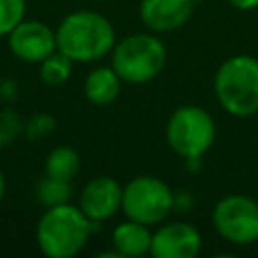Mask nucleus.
<instances>
[{
  "mask_svg": "<svg viewBox=\"0 0 258 258\" xmlns=\"http://www.w3.org/2000/svg\"><path fill=\"white\" fill-rule=\"evenodd\" d=\"M56 127V119L50 113H36L32 115L28 121H24V135L32 141L42 139L46 135H50Z\"/></svg>",
  "mask_w": 258,
  "mask_h": 258,
  "instance_id": "obj_19",
  "label": "nucleus"
},
{
  "mask_svg": "<svg viewBox=\"0 0 258 258\" xmlns=\"http://www.w3.org/2000/svg\"><path fill=\"white\" fill-rule=\"evenodd\" d=\"M26 16V0H0V36H8Z\"/></svg>",
  "mask_w": 258,
  "mask_h": 258,
  "instance_id": "obj_18",
  "label": "nucleus"
},
{
  "mask_svg": "<svg viewBox=\"0 0 258 258\" xmlns=\"http://www.w3.org/2000/svg\"><path fill=\"white\" fill-rule=\"evenodd\" d=\"M167 62V50L155 32H135L115 42L111 67L123 83L145 85L153 81Z\"/></svg>",
  "mask_w": 258,
  "mask_h": 258,
  "instance_id": "obj_4",
  "label": "nucleus"
},
{
  "mask_svg": "<svg viewBox=\"0 0 258 258\" xmlns=\"http://www.w3.org/2000/svg\"><path fill=\"white\" fill-rule=\"evenodd\" d=\"M81 169V155L69 145H58L48 151L44 159V175L73 181Z\"/></svg>",
  "mask_w": 258,
  "mask_h": 258,
  "instance_id": "obj_14",
  "label": "nucleus"
},
{
  "mask_svg": "<svg viewBox=\"0 0 258 258\" xmlns=\"http://www.w3.org/2000/svg\"><path fill=\"white\" fill-rule=\"evenodd\" d=\"M73 60L62 54L60 50H54L52 54H48L44 60L38 62V75H40V81L48 87H58V85H64L69 79H71V73H73Z\"/></svg>",
  "mask_w": 258,
  "mask_h": 258,
  "instance_id": "obj_15",
  "label": "nucleus"
},
{
  "mask_svg": "<svg viewBox=\"0 0 258 258\" xmlns=\"http://www.w3.org/2000/svg\"><path fill=\"white\" fill-rule=\"evenodd\" d=\"M16 97H18V83H16V79H2L0 81V99L6 105H10Z\"/></svg>",
  "mask_w": 258,
  "mask_h": 258,
  "instance_id": "obj_20",
  "label": "nucleus"
},
{
  "mask_svg": "<svg viewBox=\"0 0 258 258\" xmlns=\"http://www.w3.org/2000/svg\"><path fill=\"white\" fill-rule=\"evenodd\" d=\"M202 250V234L189 222H167L151 234L153 258H196Z\"/></svg>",
  "mask_w": 258,
  "mask_h": 258,
  "instance_id": "obj_8",
  "label": "nucleus"
},
{
  "mask_svg": "<svg viewBox=\"0 0 258 258\" xmlns=\"http://www.w3.org/2000/svg\"><path fill=\"white\" fill-rule=\"evenodd\" d=\"M151 230L149 226L135 222V220H125L115 226L111 234V246L117 252V256L123 258H137L143 254H149L151 248Z\"/></svg>",
  "mask_w": 258,
  "mask_h": 258,
  "instance_id": "obj_12",
  "label": "nucleus"
},
{
  "mask_svg": "<svg viewBox=\"0 0 258 258\" xmlns=\"http://www.w3.org/2000/svg\"><path fill=\"white\" fill-rule=\"evenodd\" d=\"M71 196H73L71 181L44 175V177L36 183V200H38L44 208H52V206L67 204V202L71 200Z\"/></svg>",
  "mask_w": 258,
  "mask_h": 258,
  "instance_id": "obj_16",
  "label": "nucleus"
},
{
  "mask_svg": "<svg viewBox=\"0 0 258 258\" xmlns=\"http://www.w3.org/2000/svg\"><path fill=\"white\" fill-rule=\"evenodd\" d=\"M22 133H24L22 117L10 105L2 107L0 109V149L12 145Z\"/></svg>",
  "mask_w": 258,
  "mask_h": 258,
  "instance_id": "obj_17",
  "label": "nucleus"
},
{
  "mask_svg": "<svg viewBox=\"0 0 258 258\" xmlns=\"http://www.w3.org/2000/svg\"><path fill=\"white\" fill-rule=\"evenodd\" d=\"M121 79L113 67H95L87 73L83 83L85 99L97 107L111 105L121 91Z\"/></svg>",
  "mask_w": 258,
  "mask_h": 258,
  "instance_id": "obj_13",
  "label": "nucleus"
},
{
  "mask_svg": "<svg viewBox=\"0 0 258 258\" xmlns=\"http://www.w3.org/2000/svg\"><path fill=\"white\" fill-rule=\"evenodd\" d=\"M99 224L91 222L79 206L60 204L46 208L36 224V244L46 258H73L89 242Z\"/></svg>",
  "mask_w": 258,
  "mask_h": 258,
  "instance_id": "obj_2",
  "label": "nucleus"
},
{
  "mask_svg": "<svg viewBox=\"0 0 258 258\" xmlns=\"http://www.w3.org/2000/svg\"><path fill=\"white\" fill-rule=\"evenodd\" d=\"M238 10H254L258 8V0H228Z\"/></svg>",
  "mask_w": 258,
  "mask_h": 258,
  "instance_id": "obj_21",
  "label": "nucleus"
},
{
  "mask_svg": "<svg viewBox=\"0 0 258 258\" xmlns=\"http://www.w3.org/2000/svg\"><path fill=\"white\" fill-rule=\"evenodd\" d=\"M56 50L73 62H95L111 54L117 36L113 22L95 10H75L67 14L56 30Z\"/></svg>",
  "mask_w": 258,
  "mask_h": 258,
  "instance_id": "obj_1",
  "label": "nucleus"
},
{
  "mask_svg": "<svg viewBox=\"0 0 258 258\" xmlns=\"http://www.w3.org/2000/svg\"><path fill=\"white\" fill-rule=\"evenodd\" d=\"M121 200L123 185L111 175H97L83 185L79 196V208L91 222L101 224L121 210Z\"/></svg>",
  "mask_w": 258,
  "mask_h": 258,
  "instance_id": "obj_10",
  "label": "nucleus"
},
{
  "mask_svg": "<svg viewBox=\"0 0 258 258\" xmlns=\"http://www.w3.org/2000/svg\"><path fill=\"white\" fill-rule=\"evenodd\" d=\"M175 208L173 189L155 175H137L123 185L121 212L125 218L155 226L167 220Z\"/></svg>",
  "mask_w": 258,
  "mask_h": 258,
  "instance_id": "obj_6",
  "label": "nucleus"
},
{
  "mask_svg": "<svg viewBox=\"0 0 258 258\" xmlns=\"http://www.w3.org/2000/svg\"><path fill=\"white\" fill-rule=\"evenodd\" d=\"M4 194H6V177H4V173L0 169V202L4 200Z\"/></svg>",
  "mask_w": 258,
  "mask_h": 258,
  "instance_id": "obj_22",
  "label": "nucleus"
},
{
  "mask_svg": "<svg viewBox=\"0 0 258 258\" xmlns=\"http://www.w3.org/2000/svg\"><path fill=\"white\" fill-rule=\"evenodd\" d=\"M214 93L220 107L232 117H252L258 113V58L234 54L226 58L214 75Z\"/></svg>",
  "mask_w": 258,
  "mask_h": 258,
  "instance_id": "obj_3",
  "label": "nucleus"
},
{
  "mask_svg": "<svg viewBox=\"0 0 258 258\" xmlns=\"http://www.w3.org/2000/svg\"><path fill=\"white\" fill-rule=\"evenodd\" d=\"M165 139L173 153L187 161H198L210 151L216 139L214 117L198 105L177 107L165 125Z\"/></svg>",
  "mask_w": 258,
  "mask_h": 258,
  "instance_id": "obj_5",
  "label": "nucleus"
},
{
  "mask_svg": "<svg viewBox=\"0 0 258 258\" xmlns=\"http://www.w3.org/2000/svg\"><path fill=\"white\" fill-rule=\"evenodd\" d=\"M194 6L196 0H141L139 20L155 34L173 32L189 20Z\"/></svg>",
  "mask_w": 258,
  "mask_h": 258,
  "instance_id": "obj_11",
  "label": "nucleus"
},
{
  "mask_svg": "<svg viewBox=\"0 0 258 258\" xmlns=\"http://www.w3.org/2000/svg\"><path fill=\"white\" fill-rule=\"evenodd\" d=\"M212 224L226 242L250 246L258 242V202L244 194H228L216 202Z\"/></svg>",
  "mask_w": 258,
  "mask_h": 258,
  "instance_id": "obj_7",
  "label": "nucleus"
},
{
  "mask_svg": "<svg viewBox=\"0 0 258 258\" xmlns=\"http://www.w3.org/2000/svg\"><path fill=\"white\" fill-rule=\"evenodd\" d=\"M10 52L24 62H40L56 50L54 30L40 20H22L8 34Z\"/></svg>",
  "mask_w": 258,
  "mask_h": 258,
  "instance_id": "obj_9",
  "label": "nucleus"
}]
</instances>
